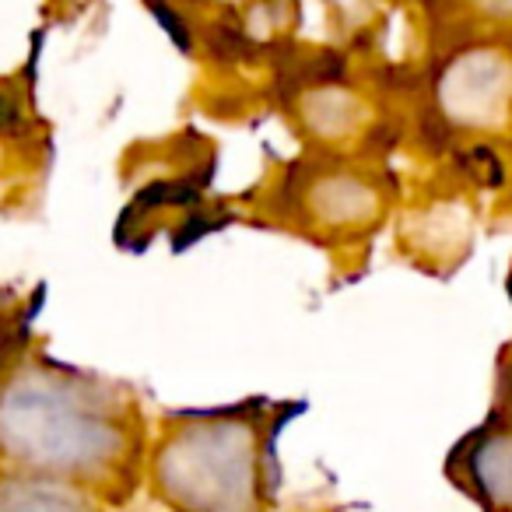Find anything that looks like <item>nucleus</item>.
I'll list each match as a JSON object with an SVG mask.
<instances>
[{"mask_svg": "<svg viewBox=\"0 0 512 512\" xmlns=\"http://www.w3.org/2000/svg\"><path fill=\"white\" fill-rule=\"evenodd\" d=\"M442 113L463 130H495L512 109V64L502 60L491 81H460L453 71L442 74L439 85Z\"/></svg>", "mask_w": 512, "mask_h": 512, "instance_id": "f03ea898", "label": "nucleus"}, {"mask_svg": "<svg viewBox=\"0 0 512 512\" xmlns=\"http://www.w3.org/2000/svg\"><path fill=\"white\" fill-rule=\"evenodd\" d=\"M379 183L365 179L362 172H327L306 186V211L309 221L323 228H369L372 218L383 211Z\"/></svg>", "mask_w": 512, "mask_h": 512, "instance_id": "f257e3e1", "label": "nucleus"}]
</instances>
